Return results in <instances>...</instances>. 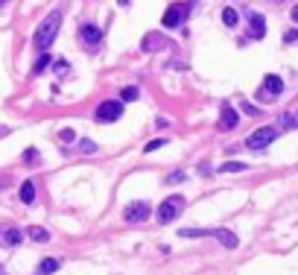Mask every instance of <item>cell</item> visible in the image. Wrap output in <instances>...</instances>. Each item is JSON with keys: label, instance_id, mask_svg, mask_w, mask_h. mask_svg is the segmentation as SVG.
Here are the masks:
<instances>
[{"label": "cell", "instance_id": "23", "mask_svg": "<svg viewBox=\"0 0 298 275\" xmlns=\"http://www.w3.org/2000/svg\"><path fill=\"white\" fill-rule=\"evenodd\" d=\"M59 141H62V144H73V141H76V132H73V129H62V132H59Z\"/></svg>", "mask_w": 298, "mask_h": 275}, {"label": "cell", "instance_id": "10", "mask_svg": "<svg viewBox=\"0 0 298 275\" xmlns=\"http://www.w3.org/2000/svg\"><path fill=\"white\" fill-rule=\"evenodd\" d=\"M21 240H24V231L21 228H0V246L3 249H12Z\"/></svg>", "mask_w": 298, "mask_h": 275}, {"label": "cell", "instance_id": "14", "mask_svg": "<svg viewBox=\"0 0 298 275\" xmlns=\"http://www.w3.org/2000/svg\"><path fill=\"white\" fill-rule=\"evenodd\" d=\"M21 202H27V205L35 202V185L33 182H21Z\"/></svg>", "mask_w": 298, "mask_h": 275}, {"label": "cell", "instance_id": "32", "mask_svg": "<svg viewBox=\"0 0 298 275\" xmlns=\"http://www.w3.org/2000/svg\"><path fill=\"white\" fill-rule=\"evenodd\" d=\"M6 3H9V0H0V6H6Z\"/></svg>", "mask_w": 298, "mask_h": 275}, {"label": "cell", "instance_id": "4", "mask_svg": "<svg viewBox=\"0 0 298 275\" xmlns=\"http://www.w3.org/2000/svg\"><path fill=\"white\" fill-rule=\"evenodd\" d=\"M120 117H123V100H105L94 111V120L97 123H117Z\"/></svg>", "mask_w": 298, "mask_h": 275}, {"label": "cell", "instance_id": "9", "mask_svg": "<svg viewBox=\"0 0 298 275\" xmlns=\"http://www.w3.org/2000/svg\"><path fill=\"white\" fill-rule=\"evenodd\" d=\"M79 41H82L85 47H97L99 41H102V30L94 27V24H82L79 27Z\"/></svg>", "mask_w": 298, "mask_h": 275}, {"label": "cell", "instance_id": "27", "mask_svg": "<svg viewBox=\"0 0 298 275\" xmlns=\"http://www.w3.org/2000/svg\"><path fill=\"white\" fill-rule=\"evenodd\" d=\"M283 41H286V44L298 41V30H286V33H283Z\"/></svg>", "mask_w": 298, "mask_h": 275}, {"label": "cell", "instance_id": "18", "mask_svg": "<svg viewBox=\"0 0 298 275\" xmlns=\"http://www.w3.org/2000/svg\"><path fill=\"white\" fill-rule=\"evenodd\" d=\"M62 263H59V258H44L41 263H38V272H56Z\"/></svg>", "mask_w": 298, "mask_h": 275}, {"label": "cell", "instance_id": "33", "mask_svg": "<svg viewBox=\"0 0 298 275\" xmlns=\"http://www.w3.org/2000/svg\"><path fill=\"white\" fill-rule=\"evenodd\" d=\"M0 272H3V263H0Z\"/></svg>", "mask_w": 298, "mask_h": 275}, {"label": "cell", "instance_id": "16", "mask_svg": "<svg viewBox=\"0 0 298 275\" xmlns=\"http://www.w3.org/2000/svg\"><path fill=\"white\" fill-rule=\"evenodd\" d=\"M50 65H53V56H50V53L44 50V56H41V59H38V62H35V65H33V73H35V76H38V73H44V70H47Z\"/></svg>", "mask_w": 298, "mask_h": 275}, {"label": "cell", "instance_id": "3", "mask_svg": "<svg viewBox=\"0 0 298 275\" xmlns=\"http://www.w3.org/2000/svg\"><path fill=\"white\" fill-rule=\"evenodd\" d=\"M182 208H184V196H179V193H173V196H167L164 202H161V208H158V223L167 225V223H173L179 214H182Z\"/></svg>", "mask_w": 298, "mask_h": 275}, {"label": "cell", "instance_id": "30", "mask_svg": "<svg viewBox=\"0 0 298 275\" xmlns=\"http://www.w3.org/2000/svg\"><path fill=\"white\" fill-rule=\"evenodd\" d=\"M3 135H9V129H6V126H0V138Z\"/></svg>", "mask_w": 298, "mask_h": 275}, {"label": "cell", "instance_id": "20", "mask_svg": "<svg viewBox=\"0 0 298 275\" xmlns=\"http://www.w3.org/2000/svg\"><path fill=\"white\" fill-rule=\"evenodd\" d=\"M295 126H298V117L292 111H283L281 114V129H295Z\"/></svg>", "mask_w": 298, "mask_h": 275}, {"label": "cell", "instance_id": "7", "mask_svg": "<svg viewBox=\"0 0 298 275\" xmlns=\"http://www.w3.org/2000/svg\"><path fill=\"white\" fill-rule=\"evenodd\" d=\"M283 91V79L278 73H266L263 76V88H260V100H275V97H281Z\"/></svg>", "mask_w": 298, "mask_h": 275}, {"label": "cell", "instance_id": "28", "mask_svg": "<svg viewBox=\"0 0 298 275\" xmlns=\"http://www.w3.org/2000/svg\"><path fill=\"white\" fill-rule=\"evenodd\" d=\"M243 111H246V114H251V117H257V114H260V111H257L251 103H243Z\"/></svg>", "mask_w": 298, "mask_h": 275}, {"label": "cell", "instance_id": "12", "mask_svg": "<svg viewBox=\"0 0 298 275\" xmlns=\"http://www.w3.org/2000/svg\"><path fill=\"white\" fill-rule=\"evenodd\" d=\"M237 123H240V114H237V108L225 105V108H222V114H219V129H225V132H228V129H234Z\"/></svg>", "mask_w": 298, "mask_h": 275}, {"label": "cell", "instance_id": "22", "mask_svg": "<svg viewBox=\"0 0 298 275\" xmlns=\"http://www.w3.org/2000/svg\"><path fill=\"white\" fill-rule=\"evenodd\" d=\"M167 147V138H155V141H149L146 147H143V153H155V150H161Z\"/></svg>", "mask_w": 298, "mask_h": 275}, {"label": "cell", "instance_id": "11", "mask_svg": "<svg viewBox=\"0 0 298 275\" xmlns=\"http://www.w3.org/2000/svg\"><path fill=\"white\" fill-rule=\"evenodd\" d=\"M248 30H251V38H263L266 35V18L260 12H251L248 15Z\"/></svg>", "mask_w": 298, "mask_h": 275}, {"label": "cell", "instance_id": "13", "mask_svg": "<svg viewBox=\"0 0 298 275\" xmlns=\"http://www.w3.org/2000/svg\"><path fill=\"white\" fill-rule=\"evenodd\" d=\"M27 237L35 240V243H47L50 240V231H47V228H41V225H30V228H27Z\"/></svg>", "mask_w": 298, "mask_h": 275}, {"label": "cell", "instance_id": "5", "mask_svg": "<svg viewBox=\"0 0 298 275\" xmlns=\"http://www.w3.org/2000/svg\"><path fill=\"white\" fill-rule=\"evenodd\" d=\"M187 12H190V6H187V3H170V6H167V12H164V18H161V27H167V30L182 27V21L187 18Z\"/></svg>", "mask_w": 298, "mask_h": 275}, {"label": "cell", "instance_id": "24", "mask_svg": "<svg viewBox=\"0 0 298 275\" xmlns=\"http://www.w3.org/2000/svg\"><path fill=\"white\" fill-rule=\"evenodd\" d=\"M24 158H27L24 164H30V167H35V164H38V150H27V153H24Z\"/></svg>", "mask_w": 298, "mask_h": 275}, {"label": "cell", "instance_id": "6", "mask_svg": "<svg viewBox=\"0 0 298 275\" xmlns=\"http://www.w3.org/2000/svg\"><path fill=\"white\" fill-rule=\"evenodd\" d=\"M275 138H278V129H275V126H260V129H254V132L248 135L246 147L248 150H263V147H269Z\"/></svg>", "mask_w": 298, "mask_h": 275}, {"label": "cell", "instance_id": "31", "mask_svg": "<svg viewBox=\"0 0 298 275\" xmlns=\"http://www.w3.org/2000/svg\"><path fill=\"white\" fill-rule=\"evenodd\" d=\"M292 21H295V24H298V6H295V9H292Z\"/></svg>", "mask_w": 298, "mask_h": 275}, {"label": "cell", "instance_id": "15", "mask_svg": "<svg viewBox=\"0 0 298 275\" xmlns=\"http://www.w3.org/2000/svg\"><path fill=\"white\" fill-rule=\"evenodd\" d=\"M222 24H225V27H237V24H240V15H237L234 6H225V9H222Z\"/></svg>", "mask_w": 298, "mask_h": 275}, {"label": "cell", "instance_id": "25", "mask_svg": "<svg viewBox=\"0 0 298 275\" xmlns=\"http://www.w3.org/2000/svg\"><path fill=\"white\" fill-rule=\"evenodd\" d=\"M79 153H97V144H94V141H79Z\"/></svg>", "mask_w": 298, "mask_h": 275}, {"label": "cell", "instance_id": "17", "mask_svg": "<svg viewBox=\"0 0 298 275\" xmlns=\"http://www.w3.org/2000/svg\"><path fill=\"white\" fill-rule=\"evenodd\" d=\"M137 97H140V88L137 85H126L123 91H120V100H123V103H132V100H137Z\"/></svg>", "mask_w": 298, "mask_h": 275}, {"label": "cell", "instance_id": "21", "mask_svg": "<svg viewBox=\"0 0 298 275\" xmlns=\"http://www.w3.org/2000/svg\"><path fill=\"white\" fill-rule=\"evenodd\" d=\"M240 170H246L243 161H225V164L219 167V173H240Z\"/></svg>", "mask_w": 298, "mask_h": 275}, {"label": "cell", "instance_id": "2", "mask_svg": "<svg viewBox=\"0 0 298 275\" xmlns=\"http://www.w3.org/2000/svg\"><path fill=\"white\" fill-rule=\"evenodd\" d=\"M179 234H182V237H205V234H208V237H216L225 249H237V243H240L237 234L228 231V228H182Z\"/></svg>", "mask_w": 298, "mask_h": 275}, {"label": "cell", "instance_id": "29", "mask_svg": "<svg viewBox=\"0 0 298 275\" xmlns=\"http://www.w3.org/2000/svg\"><path fill=\"white\" fill-rule=\"evenodd\" d=\"M117 3H120V6H123V9H126V6H129V3H132V0H117Z\"/></svg>", "mask_w": 298, "mask_h": 275}, {"label": "cell", "instance_id": "8", "mask_svg": "<svg viewBox=\"0 0 298 275\" xmlns=\"http://www.w3.org/2000/svg\"><path fill=\"white\" fill-rule=\"evenodd\" d=\"M149 214H152V208H149V202H129L126 205V211H123V217H126V223H143V220H149Z\"/></svg>", "mask_w": 298, "mask_h": 275}, {"label": "cell", "instance_id": "26", "mask_svg": "<svg viewBox=\"0 0 298 275\" xmlns=\"http://www.w3.org/2000/svg\"><path fill=\"white\" fill-rule=\"evenodd\" d=\"M67 68H70V65H67L65 59H59V62H56V73H59V76H65V73H67Z\"/></svg>", "mask_w": 298, "mask_h": 275}, {"label": "cell", "instance_id": "1", "mask_svg": "<svg viewBox=\"0 0 298 275\" xmlns=\"http://www.w3.org/2000/svg\"><path fill=\"white\" fill-rule=\"evenodd\" d=\"M59 27H62V12L56 9V12H50V15L38 24V30H35V35H33V44L38 47V50H47L50 44L56 41Z\"/></svg>", "mask_w": 298, "mask_h": 275}, {"label": "cell", "instance_id": "19", "mask_svg": "<svg viewBox=\"0 0 298 275\" xmlns=\"http://www.w3.org/2000/svg\"><path fill=\"white\" fill-rule=\"evenodd\" d=\"M187 179V173L184 170H173V173H167L164 176V185H179V182H184Z\"/></svg>", "mask_w": 298, "mask_h": 275}]
</instances>
